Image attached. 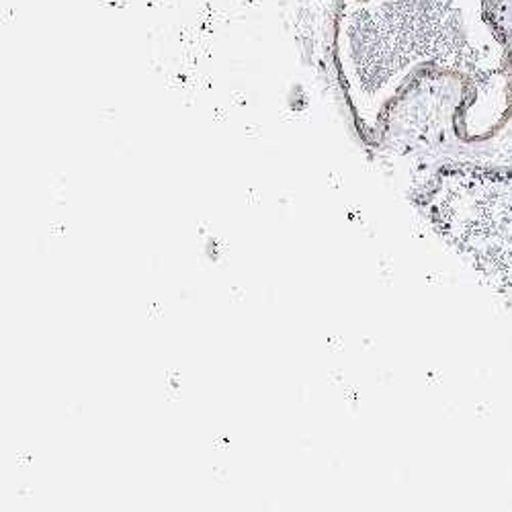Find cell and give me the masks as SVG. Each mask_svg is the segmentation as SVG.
<instances>
[{"label":"cell","mask_w":512,"mask_h":512,"mask_svg":"<svg viewBox=\"0 0 512 512\" xmlns=\"http://www.w3.org/2000/svg\"><path fill=\"white\" fill-rule=\"evenodd\" d=\"M336 62L365 132L426 66L496 78L506 50L482 0H340Z\"/></svg>","instance_id":"obj_1"}]
</instances>
